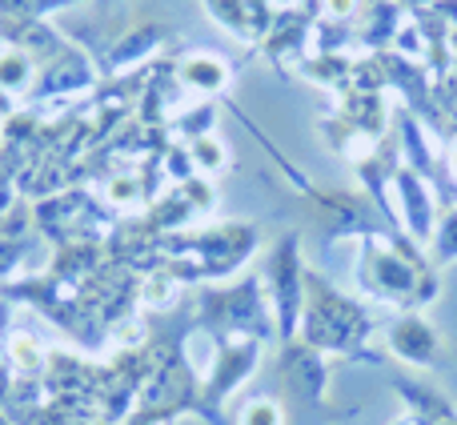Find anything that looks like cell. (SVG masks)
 <instances>
[{
	"label": "cell",
	"instance_id": "cell-6",
	"mask_svg": "<svg viewBox=\"0 0 457 425\" xmlns=\"http://www.w3.org/2000/svg\"><path fill=\"white\" fill-rule=\"evenodd\" d=\"M169 297V289H165V277H157V281H153V301H165Z\"/></svg>",
	"mask_w": 457,
	"mask_h": 425
},
{
	"label": "cell",
	"instance_id": "cell-1",
	"mask_svg": "<svg viewBox=\"0 0 457 425\" xmlns=\"http://www.w3.org/2000/svg\"><path fill=\"white\" fill-rule=\"evenodd\" d=\"M12 362L21 365V370H37L40 365V349H37V341H32L29 333H16L12 338Z\"/></svg>",
	"mask_w": 457,
	"mask_h": 425
},
{
	"label": "cell",
	"instance_id": "cell-4",
	"mask_svg": "<svg viewBox=\"0 0 457 425\" xmlns=\"http://www.w3.org/2000/svg\"><path fill=\"white\" fill-rule=\"evenodd\" d=\"M201 157H205V165H221V149H217V145H201Z\"/></svg>",
	"mask_w": 457,
	"mask_h": 425
},
{
	"label": "cell",
	"instance_id": "cell-5",
	"mask_svg": "<svg viewBox=\"0 0 457 425\" xmlns=\"http://www.w3.org/2000/svg\"><path fill=\"white\" fill-rule=\"evenodd\" d=\"M112 197H117V201H133V185H129V181L112 185Z\"/></svg>",
	"mask_w": 457,
	"mask_h": 425
},
{
	"label": "cell",
	"instance_id": "cell-2",
	"mask_svg": "<svg viewBox=\"0 0 457 425\" xmlns=\"http://www.w3.org/2000/svg\"><path fill=\"white\" fill-rule=\"evenodd\" d=\"M241 425H281V410L273 402H253L245 410V421Z\"/></svg>",
	"mask_w": 457,
	"mask_h": 425
},
{
	"label": "cell",
	"instance_id": "cell-7",
	"mask_svg": "<svg viewBox=\"0 0 457 425\" xmlns=\"http://www.w3.org/2000/svg\"><path fill=\"white\" fill-rule=\"evenodd\" d=\"M329 8H333V12H349V8H353V0H329Z\"/></svg>",
	"mask_w": 457,
	"mask_h": 425
},
{
	"label": "cell",
	"instance_id": "cell-3",
	"mask_svg": "<svg viewBox=\"0 0 457 425\" xmlns=\"http://www.w3.org/2000/svg\"><path fill=\"white\" fill-rule=\"evenodd\" d=\"M21 80H24L21 56H0V85H21Z\"/></svg>",
	"mask_w": 457,
	"mask_h": 425
}]
</instances>
